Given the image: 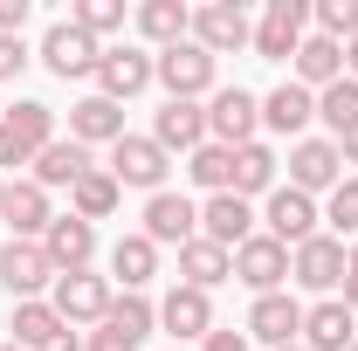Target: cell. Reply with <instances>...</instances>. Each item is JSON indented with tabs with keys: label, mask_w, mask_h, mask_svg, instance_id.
<instances>
[{
	"label": "cell",
	"mask_w": 358,
	"mask_h": 351,
	"mask_svg": "<svg viewBox=\"0 0 358 351\" xmlns=\"http://www.w3.org/2000/svg\"><path fill=\"white\" fill-rule=\"evenodd\" d=\"M103 48L110 42H96V35H83V28H76V21H48L42 28V48H35V55H42V69L48 76H62V83H96V62H103Z\"/></svg>",
	"instance_id": "6da1fadb"
},
{
	"label": "cell",
	"mask_w": 358,
	"mask_h": 351,
	"mask_svg": "<svg viewBox=\"0 0 358 351\" xmlns=\"http://www.w3.org/2000/svg\"><path fill=\"white\" fill-rule=\"evenodd\" d=\"M262 131V96L241 83H221L207 96V145H227V152H241V145H255Z\"/></svg>",
	"instance_id": "7a4b0ae2"
},
{
	"label": "cell",
	"mask_w": 358,
	"mask_h": 351,
	"mask_svg": "<svg viewBox=\"0 0 358 351\" xmlns=\"http://www.w3.org/2000/svg\"><path fill=\"white\" fill-rule=\"evenodd\" d=\"M159 89H166L173 103H200V96L221 89V62H214L200 42H179V48L159 55Z\"/></svg>",
	"instance_id": "3957f363"
},
{
	"label": "cell",
	"mask_w": 358,
	"mask_h": 351,
	"mask_svg": "<svg viewBox=\"0 0 358 351\" xmlns=\"http://www.w3.org/2000/svg\"><path fill=\"white\" fill-rule=\"evenodd\" d=\"M110 179H117V186H138V193L152 200V193H166L173 159L159 152V138H152V131H124L117 145H110Z\"/></svg>",
	"instance_id": "277c9868"
},
{
	"label": "cell",
	"mask_w": 358,
	"mask_h": 351,
	"mask_svg": "<svg viewBox=\"0 0 358 351\" xmlns=\"http://www.w3.org/2000/svg\"><path fill=\"white\" fill-rule=\"evenodd\" d=\"M48 303H55V317L76 331V324H103L110 303H117V289H110V275H96V268H69V275H55Z\"/></svg>",
	"instance_id": "5b68a950"
},
{
	"label": "cell",
	"mask_w": 358,
	"mask_h": 351,
	"mask_svg": "<svg viewBox=\"0 0 358 351\" xmlns=\"http://www.w3.org/2000/svg\"><path fill=\"white\" fill-rule=\"evenodd\" d=\"M152 83H159V55H152V48H138V42L103 48V62H96V96L131 103V96H145Z\"/></svg>",
	"instance_id": "8992f818"
},
{
	"label": "cell",
	"mask_w": 358,
	"mask_h": 351,
	"mask_svg": "<svg viewBox=\"0 0 358 351\" xmlns=\"http://www.w3.org/2000/svg\"><path fill=\"white\" fill-rule=\"evenodd\" d=\"M186 42H200L214 62L234 55V48H255V21H248V7L241 0H207V7H193V35Z\"/></svg>",
	"instance_id": "52a82bcc"
},
{
	"label": "cell",
	"mask_w": 358,
	"mask_h": 351,
	"mask_svg": "<svg viewBox=\"0 0 358 351\" xmlns=\"http://www.w3.org/2000/svg\"><path fill=\"white\" fill-rule=\"evenodd\" d=\"M262 234H275L282 248H303L324 234V207H317L310 193H296V186H275L262 200Z\"/></svg>",
	"instance_id": "ba28073f"
},
{
	"label": "cell",
	"mask_w": 358,
	"mask_h": 351,
	"mask_svg": "<svg viewBox=\"0 0 358 351\" xmlns=\"http://www.w3.org/2000/svg\"><path fill=\"white\" fill-rule=\"evenodd\" d=\"M234 282H241L248 296H275V289H289V248H282L275 234H248V241L234 248Z\"/></svg>",
	"instance_id": "9c48e42d"
},
{
	"label": "cell",
	"mask_w": 358,
	"mask_h": 351,
	"mask_svg": "<svg viewBox=\"0 0 358 351\" xmlns=\"http://www.w3.org/2000/svg\"><path fill=\"white\" fill-rule=\"evenodd\" d=\"M345 248L352 241H338V234H317L303 248H289V282L296 289H317V296H338L345 289Z\"/></svg>",
	"instance_id": "30bf717a"
},
{
	"label": "cell",
	"mask_w": 358,
	"mask_h": 351,
	"mask_svg": "<svg viewBox=\"0 0 358 351\" xmlns=\"http://www.w3.org/2000/svg\"><path fill=\"white\" fill-rule=\"evenodd\" d=\"M0 289H7L14 303L55 289V262H48L42 241H14V234H7V248H0Z\"/></svg>",
	"instance_id": "8fae6325"
},
{
	"label": "cell",
	"mask_w": 358,
	"mask_h": 351,
	"mask_svg": "<svg viewBox=\"0 0 358 351\" xmlns=\"http://www.w3.org/2000/svg\"><path fill=\"white\" fill-rule=\"evenodd\" d=\"M248 345H268V351H289L303 345V303L289 296V289H275V296H255L248 303Z\"/></svg>",
	"instance_id": "7c38bea8"
},
{
	"label": "cell",
	"mask_w": 358,
	"mask_h": 351,
	"mask_svg": "<svg viewBox=\"0 0 358 351\" xmlns=\"http://www.w3.org/2000/svg\"><path fill=\"white\" fill-rule=\"evenodd\" d=\"M152 248H186L193 234H200V200H186V193H152L145 200V227H138Z\"/></svg>",
	"instance_id": "4fadbf2b"
},
{
	"label": "cell",
	"mask_w": 358,
	"mask_h": 351,
	"mask_svg": "<svg viewBox=\"0 0 358 351\" xmlns=\"http://www.w3.org/2000/svg\"><path fill=\"white\" fill-rule=\"evenodd\" d=\"M303 35H310V7L303 0H268L262 21H255V55L262 62H289Z\"/></svg>",
	"instance_id": "5bb4252c"
},
{
	"label": "cell",
	"mask_w": 358,
	"mask_h": 351,
	"mask_svg": "<svg viewBox=\"0 0 358 351\" xmlns=\"http://www.w3.org/2000/svg\"><path fill=\"white\" fill-rule=\"evenodd\" d=\"M345 179V152H338V138H296L289 145V186L296 193H331Z\"/></svg>",
	"instance_id": "9a60e30c"
},
{
	"label": "cell",
	"mask_w": 358,
	"mask_h": 351,
	"mask_svg": "<svg viewBox=\"0 0 358 351\" xmlns=\"http://www.w3.org/2000/svg\"><path fill=\"white\" fill-rule=\"evenodd\" d=\"M200 234L234 255L248 234H262V214H255V200H241V193H214V200H200Z\"/></svg>",
	"instance_id": "2e32d148"
},
{
	"label": "cell",
	"mask_w": 358,
	"mask_h": 351,
	"mask_svg": "<svg viewBox=\"0 0 358 351\" xmlns=\"http://www.w3.org/2000/svg\"><path fill=\"white\" fill-rule=\"evenodd\" d=\"M159 331H173V345H200V338L214 331V296L173 282V289L159 296Z\"/></svg>",
	"instance_id": "e0dca14e"
},
{
	"label": "cell",
	"mask_w": 358,
	"mask_h": 351,
	"mask_svg": "<svg viewBox=\"0 0 358 351\" xmlns=\"http://www.w3.org/2000/svg\"><path fill=\"white\" fill-rule=\"evenodd\" d=\"M310 124H317V89H303V83H275L262 96V131H275V138H310Z\"/></svg>",
	"instance_id": "ac0fdd59"
},
{
	"label": "cell",
	"mask_w": 358,
	"mask_h": 351,
	"mask_svg": "<svg viewBox=\"0 0 358 351\" xmlns=\"http://www.w3.org/2000/svg\"><path fill=\"white\" fill-rule=\"evenodd\" d=\"M131 28L145 35L152 55H166V48H179L186 35H193V7H186V0H138V7H131Z\"/></svg>",
	"instance_id": "d6986e66"
},
{
	"label": "cell",
	"mask_w": 358,
	"mask_h": 351,
	"mask_svg": "<svg viewBox=\"0 0 358 351\" xmlns=\"http://www.w3.org/2000/svg\"><path fill=\"white\" fill-rule=\"evenodd\" d=\"M358 345V317L345 296H324L303 310V351H352Z\"/></svg>",
	"instance_id": "ffe728a7"
},
{
	"label": "cell",
	"mask_w": 358,
	"mask_h": 351,
	"mask_svg": "<svg viewBox=\"0 0 358 351\" xmlns=\"http://www.w3.org/2000/svg\"><path fill=\"white\" fill-rule=\"evenodd\" d=\"M152 138H159L166 159H173V152L193 159V152L207 145V103H173V96H166V110L152 117Z\"/></svg>",
	"instance_id": "44dd1931"
},
{
	"label": "cell",
	"mask_w": 358,
	"mask_h": 351,
	"mask_svg": "<svg viewBox=\"0 0 358 351\" xmlns=\"http://www.w3.org/2000/svg\"><path fill=\"white\" fill-rule=\"evenodd\" d=\"M0 220H7L14 241H42L48 220H55V207H48V193L35 186V179H7V207H0Z\"/></svg>",
	"instance_id": "7402d4cb"
},
{
	"label": "cell",
	"mask_w": 358,
	"mask_h": 351,
	"mask_svg": "<svg viewBox=\"0 0 358 351\" xmlns=\"http://www.w3.org/2000/svg\"><path fill=\"white\" fill-rule=\"evenodd\" d=\"M42 248H48V262H55V275L90 268V262H96V227L76 220V214H55V220H48V234H42Z\"/></svg>",
	"instance_id": "603a6c76"
},
{
	"label": "cell",
	"mask_w": 358,
	"mask_h": 351,
	"mask_svg": "<svg viewBox=\"0 0 358 351\" xmlns=\"http://www.w3.org/2000/svg\"><path fill=\"white\" fill-rule=\"evenodd\" d=\"M345 76V42H331V35H303L296 55H289V83L303 89H331Z\"/></svg>",
	"instance_id": "cb8c5ba5"
},
{
	"label": "cell",
	"mask_w": 358,
	"mask_h": 351,
	"mask_svg": "<svg viewBox=\"0 0 358 351\" xmlns=\"http://www.w3.org/2000/svg\"><path fill=\"white\" fill-rule=\"evenodd\" d=\"M83 173H96V159H90V145H76V138H55V145H42V152H35V166H28V179H35L42 193H55V186H76Z\"/></svg>",
	"instance_id": "d4e9b609"
},
{
	"label": "cell",
	"mask_w": 358,
	"mask_h": 351,
	"mask_svg": "<svg viewBox=\"0 0 358 351\" xmlns=\"http://www.w3.org/2000/svg\"><path fill=\"white\" fill-rule=\"evenodd\" d=\"M69 138L76 145H117L124 138V103H110V96H76L69 103Z\"/></svg>",
	"instance_id": "484cf974"
},
{
	"label": "cell",
	"mask_w": 358,
	"mask_h": 351,
	"mask_svg": "<svg viewBox=\"0 0 358 351\" xmlns=\"http://www.w3.org/2000/svg\"><path fill=\"white\" fill-rule=\"evenodd\" d=\"M179 282H186V289H207V296H214L221 282H234V255H227V248H214L207 234H193V241L179 248Z\"/></svg>",
	"instance_id": "4316f807"
},
{
	"label": "cell",
	"mask_w": 358,
	"mask_h": 351,
	"mask_svg": "<svg viewBox=\"0 0 358 351\" xmlns=\"http://www.w3.org/2000/svg\"><path fill=\"white\" fill-rule=\"evenodd\" d=\"M275 173H282L275 145H262V138H255V145H241V152H234V186H227V193H241V200H268V193L282 186Z\"/></svg>",
	"instance_id": "83f0119b"
},
{
	"label": "cell",
	"mask_w": 358,
	"mask_h": 351,
	"mask_svg": "<svg viewBox=\"0 0 358 351\" xmlns=\"http://www.w3.org/2000/svg\"><path fill=\"white\" fill-rule=\"evenodd\" d=\"M117 207H124V186L110 179V166H96V173H83L76 186H69V214L90 220V227H96V220H110Z\"/></svg>",
	"instance_id": "f1b7e54d"
},
{
	"label": "cell",
	"mask_w": 358,
	"mask_h": 351,
	"mask_svg": "<svg viewBox=\"0 0 358 351\" xmlns=\"http://www.w3.org/2000/svg\"><path fill=\"white\" fill-rule=\"evenodd\" d=\"M152 275H159V248H152L145 234H117V241H110V282H124V289L145 296Z\"/></svg>",
	"instance_id": "f546056e"
},
{
	"label": "cell",
	"mask_w": 358,
	"mask_h": 351,
	"mask_svg": "<svg viewBox=\"0 0 358 351\" xmlns=\"http://www.w3.org/2000/svg\"><path fill=\"white\" fill-rule=\"evenodd\" d=\"M7 331H14V345H21V351H42L48 338H55V331H69V324L55 317V303H48V296H28V303H14Z\"/></svg>",
	"instance_id": "4dcf8cb0"
},
{
	"label": "cell",
	"mask_w": 358,
	"mask_h": 351,
	"mask_svg": "<svg viewBox=\"0 0 358 351\" xmlns=\"http://www.w3.org/2000/svg\"><path fill=\"white\" fill-rule=\"evenodd\" d=\"M0 124H7V131L21 138L28 152H42V145H55V110H48L42 96H21V103H7V110H0Z\"/></svg>",
	"instance_id": "1f68e13d"
},
{
	"label": "cell",
	"mask_w": 358,
	"mask_h": 351,
	"mask_svg": "<svg viewBox=\"0 0 358 351\" xmlns=\"http://www.w3.org/2000/svg\"><path fill=\"white\" fill-rule=\"evenodd\" d=\"M317 117H324V138H345L358 124V83L338 76L331 89H317Z\"/></svg>",
	"instance_id": "d6a6232c"
},
{
	"label": "cell",
	"mask_w": 358,
	"mask_h": 351,
	"mask_svg": "<svg viewBox=\"0 0 358 351\" xmlns=\"http://www.w3.org/2000/svg\"><path fill=\"white\" fill-rule=\"evenodd\" d=\"M186 179H193L207 200H214V193H227V186H234V152H227V145H200V152L186 159Z\"/></svg>",
	"instance_id": "836d02e7"
},
{
	"label": "cell",
	"mask_w": 358,
	"mask_h": 351,
	"mask_svg": "<svg viewBox=\"0 0 358 351\" xmlns=\"http://www.w3.org/2000/svg\"><path fill=\"white\" fill-rule=\"evenodd\" d=\"M324 234H338V241H358V173H345L331 193H324Z\"/></svg>",
	"instance_id": "e575fe53"
},
{
	"label": "cell",
	"mask_w": 358,
	"mask_h": 351,
	"mask_svg": "<svg viewBox=\"0 0 358 351\" xmlns=\"http://www.w3.org/2000/svg\"><path fill=\"white\" fill-rule=\"evenodd\" d=\"M69 21H76L83 35L103 42V35H124V21H131V14H124V0H76V7H69Z\"/></svg>",
	"instance_id": "d590c367"
},
{
	"label": "cell",
	"mask_w": 358,
	"mask_h": 351,
	"mask_svg": "<svg viewBox=\"0 0 358 351\" xmlns=\"http://www.w3.org/2000/svg\"><path fill=\"white\" fill-rule=\"evenodd\" d=\"M103 324H117V331H131V338H152V331H159V303H152V296H138V289H124V296L110 303Z\"/></svg>",
	"instance_id": "8d00e7d4"
},
{
	"label": "cell",
	"mask_w": 358,
	"mask_h": 351,
	"mask_svg": "<svg viewBox=\"0 0 358 351\" xmlns=\"http://www.w3.org/2000/svg\"><path fill=\"white\" fill-rule=\"evenodd\" d=\"M310 21H317V35H331V42H352V35H358V0H317Z\"/></svg>",
	"instance_id": "74e56055"
},
{
	"label": "cell",
	"mask_w": 358,
	"mask_h": 351,
	"mask_svg": "<svg viewBox=\"0 0 358 351\" xmlns=\"http://www.w3.org/2000/svg\"><path fill=\"white\" fill-rule=\"evenodd\" d=\"M28 62H35V48L21 42V35H0V83H14Z\"/></svg>",
	"instance_id": "f35d334b"
},
{
	"label": "cell",
	"mask_w": 358,
	"mask_h": 351,
	"mask_svg": "<svg viewBox=\"0 0 358 351\" xmlns=\"http://www.w3.org/2000/svg\"><path fill=\"white\" fill-rule=\"evenodd\" d=\"M83 351H145V338H131V331H117V324H96Z\"/></svg>",
	"instance_id": "ab89813d"
},
{
	"label": "cell",
	"mask_w": 358,
	"mask_h": 351,
	"mask_svg": "<svg viewBox=\"0 0 358 351\" xmlns=\"http://www.w3.org/2000/svg\"><path fill=\"white\" fill-rule=\"evenodd\" d=\"M200 351H248V331H227V324H214V331L200 338Z\"/></svg>",
	"instance_id": "60d3db41"
},
{
	"label": "cell",
	"mask_w": 358,
	"mask_h": 351,
	"mask_svg": "<svg viewBox=\"0 0 358 351\" xmlns=\"http://www.w3.org/2000/svg\"><path fill=\"white\" fill-rule=\"evenodd\" d=\"M28 14H35L28 0H0V35H21V28H28Z\"/></svg>",
	"instance_id": "b9f144b4"
},
{
	"label": "cell",
	"mask_w": 358,
	"mask_h": 351,
	"mask_svg": "<svg viewBox=\"0 0 358 351\" xmlns=\"http://www.w3.org/2000/svg\"><path fill=\"white\" fill-rule=\"evenodd\" d=\"M345 303H352V317H358V241L345 248V289H338Z\"/></svg>",
	"instance_id": "7bdbcfd3"
},
{
	"label": "cell",
	"mask_w": 358,
	"mask_h": 351,
	"mask_svg": "<svg viewBox=\"0 0 358 351\" xmlns=\"http://www.w3.org/2000/svg\"><path fill=\"white\" fill-rule=\"evenodd\" d=\"M42 351H83V338H76V331H55V338H48Z\"/></svg>",
	"instance_id": "ee69618b"
},
{
	"label": "cell",
	"mask_w": 358,
	"mask_h": 351,
	"mask_svg": "<svg viewBox=\"0 0 358 351\" xmlns=\"http://www.w3.org/2000/svg\"><path fill=\"white\" fill-rule=\"evenodd\" d=\"M338 152H345V166H358V124H352L345 138H338Z\"/></svg>",
	"instance_id": "f6af8a7d"
},
{
	"label": "cell",
	"mask_w": 358,
	"mask_h": 351,
	"mask_svg": "<svg viewBox=\"0 0 358 351\" xmlns=\"http://www.w3.org/2000/svg\"><path fill=\"white\" fill-rule=\"evenodd\" d=\"M345 76H352V83H358V35H352V42H345Z\"/></svg>",
	"instance_id": "bcb514c9"
},
{
	"label": "cell",
	"mask_w": 358,
	"mask_h": 351,
	"mask_svg": "<svg viewBox=\"0 0 358 351\" xmlns=\"http://www.w3.org/2000/svg\"><path fill=\"white\" fill-rule=\"evenodd\" d=\"M0 207H7V179H0Z\"/></svg>",
	"instance_id": "7dc6e473"
},
{
	"label": "cell",
	"mask_w": 358,
	"mask_h": 351,
	"mask_svg": "<svg viewBox=\"0 0 358 351\" xmlns=\"http://www.w3.org/2000/svg\"><path fill=\"white\" fill-rule=\"evenodd\" d=\"M0 351H21V345H14V338H7V345H0Z\"/></svg>",
	"instance_id": "c3c4849f"
},
{
	"label": "cell",
	"mask_w": 358,
	"mask_h": 351,
	"mask_svg": "<svg viewBox=\"0 0 358 351\" xmlns=\"http://www.w3.org/2000/svg\"><path fill=\"white\" fill-rule=\"evenodd\" d=\"M289 351H303V345H289Z\"/></svg>",
	"instance_id": "681fc988"
},
{
	"label": "cell",
	"mask_w": 358,
	"mask_h": 351,
	"mask_svg": "<svg viewBox=\"0 0 358 351\" xmlns=\"http://www.w3.org/2000/svg\"><path fill=\"white\" fill-rule=\"evenodd\" d=\"M173 351H186V345H173Z\"/></svg>",
	"instance_id": "f907efd6"
},
{
	"label": "cell",
	"mask_w": 358,
	"mask_h": 351,
	"mask_svg": "<svg viewBox=\"0 0 358 351\" xmlns=\"http://www.w3.org/2000/svg\"><path fill=\"white\" fill-rule=\"evenodd\" d=\"M0 110H7V103H0Z\"/></svg>",
	"instance_id": "816d5d0a"
},
{
	"label": "cell",
	"mask_w": 358,
	"mask_h": 351,
	"mask_svg": "<svg viewBox=\"0 0 358 351\" xmlns=\"http://www.w3.org/2000/svg\"><path fill=\"white\" fill-rule=\"evenodd\" d=\"M352 351H358V345H352Z\"/></svg>",
	"instance_id": "f5cc1de1"
}]
</instances>
